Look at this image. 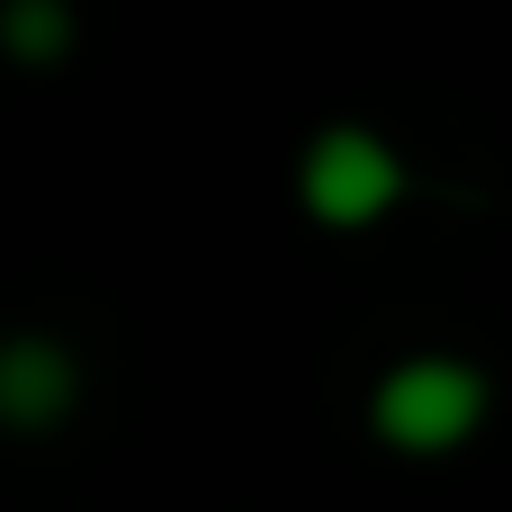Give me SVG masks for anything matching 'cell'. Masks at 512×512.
<instances>
[{"label":"cell","instance_id":"cell-1","mask_svg":"<svg viewBox=\"0 0 512 512\" xmlns=\"http://www.w3.org/2000/svg\"><path fill=\"white\" fill-rule=\"evenodd\" d=\"M486 414H495V387L459 351H405L369 387V432L396 459H450V450H468L486 432Z\"/></svg>","mask_w":512,"mask_h":512},{"label":"cell","instance_id":"cell-2","mask_svg":"<svg viewBox=\"0 0 512 512\" xmlns=\"http://www.w3.org/2000/svg\"><path fill=\"white\" fill-rule=\"evenodd\" d=\"M297 207L324 234H369L405 207V153L378 126H351V117L315 126L306 153H297Z\"/></svg>","mask_w":512,"mask_h":512},{"label":"cell","instance_id":"cell-3","mask_svg":"<svg viewBox=\"0 0 512 512\" xmlns=\"http://www.w3.org/2000/svg\"><path fill=\"white\" fill-rule=\"evenodd\" d=\"M81 405V360L54 333H0V432L45 441Z\"/></svg>","mask_w":512,"mask_h":512},{"label":"cell","instance_id":"cell-4","mask_svg":"<svg viewBox=\"0 0 512 512\" xmlns=\"http://www.w3.org/2000/svg\"><path fill=\"white\" fill-rule=\"evenodd\" d=\"M81 36V9L72 0H0V54L27 63V72H54Z\"/></svg>","mask_w":512,"mask_h":512}]
</instances>
